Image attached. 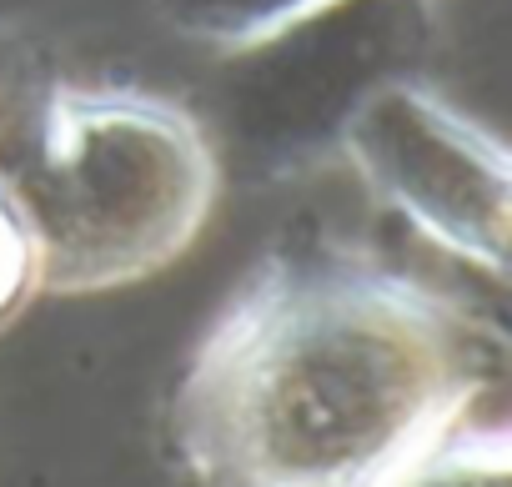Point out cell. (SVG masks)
Listing matches in <instances>:
<instances>
[{
	"instance_id": "5",
	"label": "cell",
	"mask_w": 512,
	"mask_h": 487,
	"mask_svg": "<svg viewBox=\"0 0 512 487\" xmlns=\"http://www.w3.org/2000/svg\"><path fill=\"white\" fill-rule=\"evenodd\" d=\"M372 487H512L507 427L462 412Z\"/></svg>"
},
{
	"instance_id": "1",
	"label": "cell",
	"mask_w": 512,
	"mask_h": 487,
	"mask_svg": "<svg viewBox=\"0 0 512 487\" xmlns=\"http://www.w3.org/2000/svg\"><path fill=\"white\" fill-rule=\"evenodd\" d=\"M487 327L357 241L256 262L206 322L171 397L191 487H372L472 412Z\"/></svg>"
},
{
	"instance_id": "4",
	"label": "cell",
	"mask_w": 512,
	"mask_h": 487,
	"mask_svg": "<svg viewBox=\"0 0 512 487\" xmlns=\"http://www.w3.org/2000/svg\"><path fill=\"white\" fill-rule=\"evenodd\" d=\"M151 6L176 41L211 56H251L337 11L342 0H151Z\"/></svg>"
},
{
	"instance_id": "3",
	"label": "cell",
	"mask_w": 512,
	"mask_h": 487,
	"mask_svg": "<svg viewBox=\"0 0 512 487\" xmlns=\"http://www.w3.org/2000/svg\"><path fill=\"white\" fill-rule=\"evenodd\" d=\"M342 156L357 181L412 221L432 247L507 277L512 257V156L507 141L437 86L392 76L342 116Z\"/></svg>"
},
{
	"instance_id": "2",
	"label": "cell",
	"mask_w": 512,
	"mask_h": 487,
	"mask_svg": "<svg viewBox=\"0 0 512 487\" xmlns=\"http://www.w3.org/2000/svg\"><path fill=\"white\" fill-rule=\"evenodd\" d=\"M36 277L91 297L166 272L211 221L221 166L206 126L141 86H46L0 151Z\"/></svg>"
},
{
	"instance_id": "6",
	"label": "cell",
	"mask_w": 512,
	"mask_h": 487,
	"mask_svg": "<svg viewBox=\"0 0 512 487\" xmlns=\"http://www.w3.org/2000/svg\"><path fill=\"white\" fill-rule=\"evenodd\" d=\"M36 297H41V277H36L31 231H26L11 191L0 186V332H6Z\"/></svg>"
}]
</instances>
